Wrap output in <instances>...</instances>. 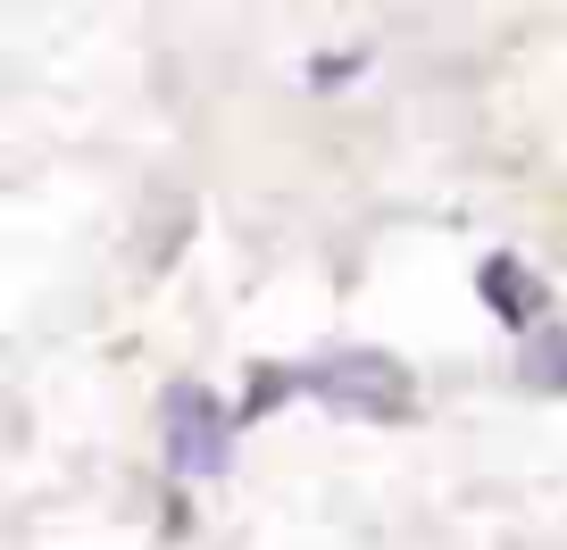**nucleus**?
<instances>
[{"mask_svg": "<svg viewBox=\"0 0 567 550\" xmlns=\"http://www.w3.org/2000/svg\"><path fill=\"white\" fill-rule=\"evenodd\" d=\"M301 392H318L334 417H409V375L384 351H326L301 367Z\"/></svg>", "mask_w": 567, "mask_h": 550, "instance_id": "nucleus-1", "label": "nucleus"}, {"mask_svg": "<svg viewBox=\"0 0 567 550\" xmlns=\"http://www.w3.org/2000/svg\"><path fill=\"white\" fill-rule=\"evenodd\" d=\"M526 384L534 392H567V325H534L526 334Z\"/></svg>", "mask_w": 567, "mask_h": 550, "instance_id": "nucleus-4", "label": "nucleus"}, {"mask_svg": "<svg viewBox=\"0 0 567 550\" xmlns=\"http://www.w3.org/2000/svg\"><path fill=\"white\" fill-rule=\"evenodd\" d=\"M484 292H493V318H501V325L534 334V318H543V284H534L517 259H484Z\"/></svg>", "mask_w": 567, "mask_h": 550, "instance_id": "nucleus-3", "label": "nucleus"}, {"mask_svg": "<svg viewBox=\"0 0 567 550\" xmlns=\"http://www.w3.org/2000/svg\"><path fill=\"white\" fill-rule=\"evenodd\" d=\"M226 459H234V417L217 408V392L167 384V467L184 484H200V476H226Z\"/></svg>", "mask_w": 567, "mask_h": 550, "instance_id": "nucleus-2", "label": "nucleus"}]
</instances>
